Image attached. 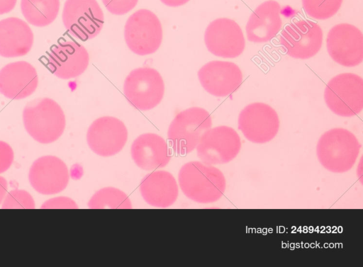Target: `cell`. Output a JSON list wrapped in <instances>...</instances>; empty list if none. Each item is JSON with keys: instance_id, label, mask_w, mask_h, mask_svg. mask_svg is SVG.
<instances>
[{"instance_id": "4fadbf2b", "label": "cell", "mask_w": 363, "mask_h": 267, "mask_svg": "<svg viewBox=\"0 0 363 267\" xmlns=\"http://www.w3.org/2000/svg\"><path fill=\"white\" fill-rule=\"evenodd\" d=\"M128 135V130L121 120L112 116H103L90 125L86 132V142L93 152L107 157L123 149Z\"/></svg>"}, {"instance_id": "8fae6325", "label": "cell", "mask_w": 363, "mask_h": 267, "mask_svg": "<svg viewBox=\"0 0 363 267\" xmlns=\"http://www.w3.org/2000/svg\"><path fill=\"white\" fill-rule=\"evenodd\" d=\"M280 45L285 52L296 59L315 56L323 43V31L316 23L300 20L287 25L281 31Z\"/></svg>"}, {"instance_id": "ba28073f", "label": "cell", "mask_w": 363, "mask_h": 267, "mask_svg": "<svg viewBox=\"0 0 363 267\" xmlns=\"http://www.w3.org/2000/svg\"><path fill=\"white\" fill-rule=\"evenodd\" d=\"M62 19L67 31L82 41L97 36L104 23V13L96 0H66Z\"/></svg>"}, {"instance_id": "7a4b0ae2", "label": "cell", "mask_w": 363, "mask_h": 267, "mask_svg": "<svg viewBox=\"0 0 363 267\" xmlns=\"http://www.w3.org/2000/svg\"><path fill=\"white\" fill-rule=\"evenodd\" d=\"M23 122L28 135L41 144L57 140L66 125L64 111L50 98H36L28 102L23 110Z\"/></svg>"}, {"instance_id": "2e32d148", "label": "cell", "mask_w": 363, "mask_h": 267, "mask_svg": "<svg viewBox=\"0 0 363 267\" xmlns=\"http://www.w3.org/2000/svg\"><path fill=\"white\" fill-rule=\"evenodd\" d=\"M69 179L65 163L55 156H43L31 165L28 180L31 186L43 195H52L65 190Z\"/></svg>"}, {"instance_id": "9c48e42d", "label": "cell", "mask_w": 363, "mask_h": 267, "mask_svg": "<svg viewBox=\"0 0 363 267\" xmlns=\"http://www.w3.org/2000/svg\"><path fill=\"white\" fill-rule=\"evenodd\" d=\"M241 149V140L232 127L220 125L208 129L202 135L196 149L204 164H224L232 161Z\"/></svg>"}, {"instance_id": "5bb4252c", "label": "cell", "mask_w": 363, "mask_h": 267, "mask_svg": "<svg viewBox=\"0 0 363 267\" xmlns=\"http://www.w3.org/2000/svg\"><path fill=\"white\" fill-rule=\"evenodd\" d=\"M204 42L213 55L223 58H235L244 51L245 40L240 25L227 18L211 22L204 33Z\"/></svg>"}, {"instance_id": "603a6c76", "label": "cell", "mask_w": 363, "mask_h": 267, "mask_svg": "<svg viewBox=\"0 0 363 267\" xmlns=\"http://www.w3.org/2000/svg\"><path fill=\"white\" fill-rule=\"evenodd\" d=\"M60 0H21V10L27 22L36 27L51 24L60 11Z\"/></svg>"}, {"instance_id": "8992f818", "label": "cell", "mask_w": 363, "mask_h": 267, "mask_svg": "<svg viewBox=\"0 0 363 267\" xmlns=\"http://www.w3.org/2000/svg\"><path fill=\"white\" fill-rule=\"evenodd\" d=\"M123 94L129 103L140 110H149L162 101L164 83L155 69L143 67L132 70L123 83Z\"/></svg>"}, {"instance_id": "e0dca14e", "label": "cell", "mask_w": 363, "mask_h": 267, "mask_svg": "<svg viewBox=\"0 0 363 267\" xmlns=\"http://www.w3.org/2000/svg\"><path fill=\"white\" fill-rule=\"evenodd\" d=\"M89 55L81 44L66 40L55 45L48 57V67L57 77L70 79L82 74L87 69Z\"/></svg>"}, {"instance_id": "44dd1931", "label": "cell", "mask_w": 363, "mask_h": 267, "mask_svg": "<svg viewBox=\"0 0 363 267\" xmlns=\"http://www.w3.org/2000/svg\"><path fill=\"white\" fill-rule=\"evenodd\" d=\"M279 4L274 0L266 1L257 6L246 25L248 40L261 43L274 38L282 25Z\"/></svg>"}, {"instance_id": "4dcf8cb0", "label": "cell", "mask_w": 363, "mask_h": 267, "mask_svg": "<svg viewBox=\"0 0 363 267\" xmlns=\"http://www.w3.org/2000/svg\"><path fill=\"white\" fill-rule=\"evenodd\" d=\"M7 188V181L4 177L0 176V204L3 202L4 198L6 195Z\"/></svg>"}, {"instance_id": "30bf717a", "label": "cell", "mask_w": 363, "mask_h": 267, "mask_svg": "<svg viewBox=\"0 0 363 267\" xmlns=\"http://www.w3.org/2000/svg\"><path fill=\"white\" fill-rule=\"evenodd\" d=\"M238 128L245 137L257 144L267 143L274 138L279 129L276 110L264 103H252L240 113Z\"/></svg>"}, {"instance_id": "1f68e13d", "label": "cell", "mask_w": 363, "mask_h": 267, "mask_svg": "<svg viewBox=\"0 0 363 267\" xmlns=\"http://www.w3.org/2000/svg\"><path fill=\"white\" fill-rule=\"evenodd\" d=\"M190 0H160L164 5L170 7H178L184 5Z\"/></svg>"}, {"instance_id": "d6986e66", "label": "cell", "mask_w": 363, "mask_h": 267, "mask_svg": "<svg viewBox=\"0 0 363 267\" xmlns=\"http://www.w3.org/2000/svg\"><path fill=\"white\" fill-rule=\"evenodd\" d=\"M131 157L141 169L152 171L165 167L172 158V152L165 140L155 133H144L132 143Z\"/></svg>"}, {"instance_id": "484cf974", "label": "cell", "mask_w": 363, "mask_h": 267, "mask_svg": "<svg viewBox=\"0 0 363 267\" xmlns=\"http://www.w3.org/2000/svg\"><path fill=\"white\" fill-rule=\"evenodd\" d=\"M35 202L31 195L24 190H13L2 202L3 209H33Z\"/></svg>"}, {"instance_id": "6da1fadb", "label": "cell", "mask_w": 363, "mask_h": 267, "mask_svg": "<svg viewBox=\"0 0 363 267\" xmlns=\"http://www.w3.org/2000/svg\"><path fill=\"white\" fill-rule=\"evenodd\" d=\"M178 181L186 197L201 204L218 200L226 188L225 178L219 169L199 161L182 165L178 173Z\"/></svg>"}, {"instance_id": "f1b7e54d", "label": "cell", "mask_w": 363, "mask_h": 267, "mask_svg": "<svg viewBox=\"0 0 363 267\" xmlns=\"http://www.w3.org/2000/svg\"><path fill=\"white\" fill-rule=\"evenodd\" d=\"M42 208H72L76 209L77 208V205L76 203L69 198L60 196L51 198L47 201H45L42 207Z\"/></svg>"}, {"instance_id": "277c9868", "label": "cell", "mask_w": 363, "mask_h": 267, "mask_svg": "<svg viewBox=\"0 0 363 267\" xmlns=\"http://www.w3.org/2000/svg\"><path fill=\"white\" fill-rule=\"evenodd\" d=\"M211 126V116L204 108L191 107L179 112L172 120L167 130L171 147L180 155L191 152L203 133Z\"/></svg>"}, {"instance_id": "52a82bcc", "label": "cell", "mask_w": 363, "mask_h": 267, "mask_svg": "<svg viewBox=\"0 0 363 267\" xmlns=\"http://www.w3.org/2000/svg\"><path fill=\"white\" fill-rule=\"evenodd\" d=\"M324 99L328 108L342 117H352L363 108V79L357 74L342 73L328 83Z\"/></svg>"}, {"instance_id": "ac0fdd59", "label": "cell", "mask_w": 363, "mask_h": 267, "mask_svg": "<svg viewBox=\"0 0 363 267\" xmlns=\"http://www.w3.org/2000/svg\"><path fill=\"white\" fill-rule=\"evenodd\" d=\"M38 85L35 67L26 61H16L0 70V93L13 100H21L32 95Z\"/></svg>"}, {"instance_id": "9a60e30c", "label": "cell", "mask_w": 363, "mask_h": 267, "mask_svg": "<svg viewBox=\"0 0 363 267\" xmlns=\"http://www.w3.org/2000/svg\"><path fill=\"white\" fill-rule=\"evenodd\" d=\"M202 87L216 97L228 96L237 91L242 83V74L233 62L213 60L202 66L198 72Z\"/></svg>"}, {"instance_id": "7c38bea8", "label": "cell", "mask_w": 363, "mask_h": 267, "mask_svg": "<svg viewBox=\"0 0 363 267\" xmlns=\"http://www.w3.org/2000/svg\"><path fill=\"white\" fill-rule=\"evenodd\" d=\"M327 50L330 57L344 67H355L363 60V35L356 26L340 23L328 33Z\"/></svg>"}, {"instance_id": "d4e9b609", "label": "cell", "mask_w": 363, "mask_h": 267, "mask_svg": "<svg viewBox=\"0 0 363 267\" xmlns=\"http://www.w3.org/2000/svg\"><path fill=\"white\" fill-rule=\"evenodd\" d=\"M342 3V0H302L306 13L318 20H325L333 16Z\"/></svg>"}, {"instance_id": "3957f363", "label": "cell", "mask_w": 363, "mask_h": 267, "mask_svg": "<svg viewBox=\"0 0 363 267\" xmlns=\"http://www.w3.org/2000/svg\"><path fill=\"white\" fill-rule=\"evenodd\" d=\"M361 144L356 136L348 130L336 127L323 133L316 146L320 164L328 171L344 173L354 165Z\"/></svg>"}, {"instance_id": "cb8c5ba5", "label": "cell", "mask_w": 363, "mask_h": 267, "mask_svg": "<svg viewBox=\"0 0 363 267\" xmlns=\"http://www.w3.org/2000/svg\"><path fill=\"white\" fill-rule=\"evenodd\" d=\"M91 209H131L129 197L121 190L106 187L97 191L88 202Z\"/></svg>"}, {"instance_id": "5b68a950", "label": "cell", "mask_w": 363, "mask_h": 267, "mask_svg": "<svg viewBox=\"0 0 363 267\" xmlns=\"http://www.w3.org/2000/svg\"><path fill=\"white\" fill-rule=\"evenodd\" d=\"M163 38L158 17L148 9H139L131 14L124 26V39L128 47L140 56L155 52Z\"/></svg>"}, {"instance_id": "4316f807", "label": "cell", "mask_w": 363, "mask_h": 267, "mask_svg": "<svg viewBox=\"0 0 363 267\" xmlns=\"http://www.w3.org/2000/svg\"><path fill=\"white\" fill-rule=\"evenodd\" d=\"M106 8L112 14L121 16L133 9L138 0H101Z\"/></svg>"}, {"instance_id": "ffe728a7", "label": "cell", "mask_w": 363, "mask_h": 267, "mask_svg": "<svg viewBox=\"0 0 363 267\" xmlns=\"http://www.w3.org/2000/svg\"><path fill=\"white\" fill-rule=\"evenodd\" d=\"M33 40L31 28L22 19L9 17L0 21V56H24L31 50Z\"/></svg>"}, {"instance_id": "f546056e", "label": "cell", "mask_w": 363, "mask_h": 267, "mask_svg": "<svg viewBox=\"0 0 363 267\" xmlns=\"http://www.w3.org/2000/svg\"><path fill=\"white\" fill-rule=\"evenodd\" d=\"M17 0H0V15L5 14L11 11Z\"/></svg>"}, {"instance_id": "7402d4cb", "label": "cell", "mask_w": 363, "mask_h": 267, "mask_svg": "<svg viewBox=\"0 0 363 267\" xmlns=\"http://www.w3.org/2000/svg\"><path fill=\"white\" fill-rule=\"evenodd\" d=\"M140 192L150 205L166 208L174 203L179 195V187L173 175L167 171H154L141 181Z\"/></svg>"}, {"instance_id": "83f0119b", "label": "cell", "mask_w": 363, "mask_h": 267, "mask_svg": "<svg viewBox=\"0 0 363 267\" xmlns=\"http://www.w3.org/2000/svg\"><path fill=\"white\" fill-rule=\"evenodd\" d=\"M14 154L11 147L0 140V174L6 171L13 161Z\"/></svg>"}]
</instances>
